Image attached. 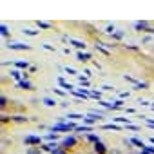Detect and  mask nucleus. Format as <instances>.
Instances as JSON below:
<instances>
[{
	"label": "nucleus",
	"instance_id": "nucleus-1",
	"mask_svg": "<svg viewBox=\"0 0 154 154\" xmlns=\"http://www.w3.org/2000/svg\"><path fill=\"white\" fill-rule=\"evenodd\" d=\"M69 129H73V123H58V125L53 127V131H69Z\"/></svg>",
	"mask_w": 154,
	"mask_h": 154
},
{
	"label": "nucleus",
	"instance_id": "nucleus-2",
	"mask_svg": "<svg viewBox=\"0 0 154 154\" xmlns=\"http://www.w3.org/2000/svg\"><path fill=\"white\" fill-rule=\"evenodd\" d=\"M11 49H15V51H24V49H29V46H26V44H13V46H9Z\"/></svg>",
	"mask_w": 154,
	"mask_h": 154
},
{
	"label": "nucleus",
	"instance_id": "nucleus-3",
	"mask_svg": "<svg viewBox=\"0 0 154 154\" xmlns=\"http://www.w3.org/2000/svg\"><path fill=\"white\" fill-rule=\"evenodd\" d=\"M96 120H100V116H96V114H89L87 118H83V122H85V123H93Z\"/></svg>",
	"mask_w": 154,
	"mask_h": 154
},
{
	"label": "nucleus",
	"instance_id": "nucleus-4",
	"mask_svg": "<svg viewBox=\"0 0 154 154\" xmlns=\"http://www.w3.org/2000/svg\"><path fill=\"white\" fill-rule=\"evenodd\" d=\"M62 145H63V149H67V147L74 145V138H65V140L62 141Z\"/></svg>",
	"mask_w": 154,
	"mask_h": 154
},
{
	"label": "nucleus",
	"instance_id": "nucleus-5",
	"mask_svg": "<svg viewBox=\"0 0 154 154\" xmlns=\"http://www.w3.org/2000/svg\"><path fill=\"white\" fill-rule=\"evenodd\" d=\"M26 143H40V138H36V136H27V138H26Z\"/></svg>",
	"mask_w": 154,
	"mask_h": 154
},
{
	"label": "nucleus",
	"instance_id": "nucleus-6",
	"mask_svg": "<svg viewBox=\"0 0 154 154\" xmlns=\"http://www.w3.org/2000/svg\"><path fill=\"white\" fill-rule=\"evenodd\" d=\"M94 147H96V152H100V154H103V152H105V147H103V143H102V141H98Z\"/></svg>",
	"mask_w": 154,
	"mask_h": 154
},
{
	"label": "nucleus",
	"instance_id": "nucleus-7",
	"mask_svg": "<svg viewBox=\"0 0 154 154\" xmlns=\"http://www.w3.org/2000/svg\"><path fill=\"white\" fill-rule=\"evenodd\" d=\"M71 44H74V46H76L78 49H85V44H83V42H78V40H71Z\"/></svg>",
	"mask_w": 154,
	"mask_h": 154
},
{
	"label": "nucleus",
	"instance_id": "nucleus-8",
	"mask_svg": "<svg viewBox=\"0 0 154 154\" xmlns=\"http://www.w3.org/2000/svg\"><path fill=\"white\" fill-rule=\"evenodd\" d=\"M131 141L134 143V145H138V147H141V149H145V145H143V141H140V140H138V138H132Z\"/></svg>",
	"mask_w": 154,
	"mask_h": 154
},
{
	"label": "nucleus",
	"instance_id": "nucleus-9",
	"mask_svg": "<svg viewBox=\"0 0 154 154\" xmlns=\"http://www.w3.org/2000/svg\"><path fill=\"white\" fill-rule=\"evenodd\" d=\"M44 103H46V105H49V107H53L56 102H54V100H51V98H44Z\"/></svg>",
	"mask_w": 154,
	"mask_h": 154
},
{
	"label": "nucleus",
	"instance_id": "nucleus-10",
	"mask_svg": "<svg viewBox=\"0 0 154 154\" xmlns=\"http://www.w3.org/2000/svg\"><path fill=\"white\" fill-rule=\"evenodd\" d=\"M18 85H20V87H24V89H31V83H29V82H26V80H24V82H20Z\"/></svg>",
	"mask_w": 154,
	"mask_h": 154
},
{
	"label": "nucleus",
	"instance_id": "nucleus-11",
	"mask_svg": "<svg viewBox=\"0 0 154 154\" xmlns=\"http://www.w3.org/2000/svg\"><path fill=\"white\" fill-rule=\"evenodd\" d=\"M78 60H89V54H83V53H80V54H78Z\"/></svg>",
	"mask_w": 154,
	"mask_h": 154
},
{
	"label": "nucleus",
	"instance_id": "nucleus-12",
	"mask_svg": "<svg viewBox=\"0 0 154 154\" xmlns=\"http://www.w3.org/2000/svg\"><path fill=\"white\" fill-rule=\"evenodd\" d=\"M136 27H138V29H145L147 24H145V22H136Z\"/></svg>",
	"mask_w": 154,
	"mask_h": 154
},
{
	"label": "nucleus",
	"instance_id": "nucleus-13",
	"mask_svg": "<svg viewBox=\"0 0 154 154\" xmlns=\"http://www.w3.org/2000/svg\"><path fill=\"white\" fill-rule=\"evenodd\" d=\"M17 67H22V69H26V67H27V62H17Z\"/></svg>",
	"mask_w": 154,
	"mask_h": 154
},
{
	"label": "nucleus",
	"instance_id": "nucleus-14",
	"mask_svg": "<svg viewBox=\"0 0 154 154\" xmlns=\"http://www.w3.org/2000/svg\"><path fill=\"white\" fill-rule=\"evenodd\" d=\"M103 129H116V131H120L118 125H111V123H109V125H103Z\"/></svg>",
	"mask_w": 154,
	"mask_h": 154
},
{
	"label": "nucleus",
	"instance_id": "nucleus-15",
	"mask_svg": "<svg viewBox=\"0 0 154 154\" xmlns=\"http://www.w3.org/2000/svg\"><path fill=\"white\" fill-rule=\"evenodd\" d=\"M67 118H73V120H78V118H83V116H82V114H69Z\"/></svg>",
	"mask_w": 154,
	"mask_h": 154
},
{
	"label": "nucleus",
	"instance_id": "nucleus-16",
	"mask_svg": "<svg viewBox=\"0 0 154 154\" xmlns=\"http://www.w3.org/2000/svg\"><path fill=\"white\" fill-rule=\"evenodd\" d=\"M0 31H2V34H4V36H7V33H9L6 26H2V27H0Z\"/></svg>",
	"mask_w": 154,
	"mask_h": 154
},
{
	"label": "nucleus",
	"instance_id": "nucleus-17",
	"mask_svg": "<svg viewBox=\"0 0 154 154\" xmlns=\"http://www.w3.org/2000/svg\"><path fill=\"white\" fill-rule=\"evenodd\" d=\"M24 33H26V34H31V36L36 34V31H31V29H24Z\"/></svg>",
	"mask_w": 154,
	"mask_h": 154
},
{
	"label": "nucleus",
	"instance_id": "nucleus-18",
	"mask_svg": "<svg viewBox=\"0 0 154 154\" xmlns=\"http://www.w3.org/2000/svg\"><path fill=\"white\" fill-rule=\"evenodd\" d=\"M11 74H13V76H15V78H20V76H22V74H20V73H18V71H13Z\"/></svg>",
	"mask_w": 154,
	"mask_h": 154
},
{
	"label": "nucleus",
	"instance_id": "nucleus-19",
	"mask_svg": "<svg viewBox=\"0 0 154 154\" xmlns=\"http://www.w3.org/2000/svg\"><path fill=\"white\" fill-rule=\"evenodd\" d=\"M38 26H40V27H49V24H46V22H38Z\"/></svg>",
	"mask_w": 154,
	"mask_h": 154
},
{
	"label": "nucleus",
	"instance_id": "nucleus-20",
	"mask_svg": "<svg viewBox=\"0 0 154 154\" xmlns=\"http://www.w3.org/2000/svg\"><path fill=\"white\" fill-rule=\"evenodd\" d=\"M89 140H91V141H96V143H98V138H96V136H93V134L89 136Z\"/></svg>",
	"mask_w": 154,
	"mask_h": 154
},
{
	"label": "nucleus",
	"instance_id": "nucleus-21",
	"mask_svg": "<svg viewBox=\"0 0 154 154\" xmlns=\"http://www.w3.org/2000/svg\"><path fill=\"white\" fill-rule=\"evenodd\" d=\"M107 33H111V34H112V33H114V27H112V26H109V27H107Z\"/></svg>",
	"mask_w": 154,
	"mask_h": 154
},
{
	"label": "nucleus",
	"instance_id": "nucleus-22",
	"mask_svg": "<svg viewBox=\"0 0 154 154\" xmlns=\"http://www.w3.org/2000/svg\"><path fill=\"white\" fill-rule=\"evenodd\" d=\"M29 154H38V151H36V149H31V151H29Z\"/></svg>",
	"mask_w": 154,
	"mask_h": 154
},
{
	"label": "nucleus",
	"instance_id": "nucleus-23",
	"mask_svg": "<svg viewBox=\"0 0 154 154\" xmlns=\"http://www.w3.org/2000/svg\"><path fill=\"white\" fill-rule=\"evenodd\" d=\"M53 154H65V152H62V151H58V149H56V151H54Z\"/></svg>",
	"mask_w": 154,
	"mask_h": 154
}]
</instances>
